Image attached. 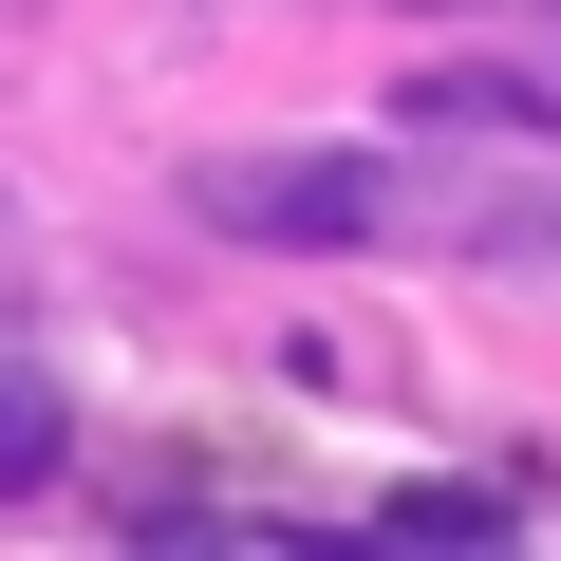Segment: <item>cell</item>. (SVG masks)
<instances>
[{
  "mask_svg": "<svg viewBox=\"0 0 561 561\" xmlns=\"http://www.w3.org/2000/svg\"><path fill=\"white\" fill-rule=\"evenodd\" d=\"M57 468H76V412H57L38 375H0V505H38Z\"/></svg>",
  "mask_w": 561,
  "mask_h": 561,
  "instance_id": "3957f363",
  "label": "cell"
},
{
  "mask_svg": "<svg viewBox=\"0 0 561 561\" xmlns=\"http://www.w3.org/2000/svg\"><path fill=\"white\" fill-rule=\"evenodd\" d=\"M187 206L225 243H375L393 225V150H225V169H187Z\"/></svg>",
  "mask_w": 561,
  "mask_h": 561,
  "instance_id": "6da1fadb",
  "label": "cell"
},
{
  "mask_svg": "<svg viewBox=\"0 0 561 561\" xmlns=\"http://www.w3.org/2000/svg\"><path fill=\"white\" fill-rule=\"evenodd\" d=\"M412 131H561V76L542 57H431L412 76Z\"/></svg>",
  "mask_w": 561,
  "mask_h": 561,
  "instance_id": "7a4b0ae2",
  "label": "cell"
},
{
  "mask_svg": "<svg viewBox=\"0 0 561 561\" xmlns=\"http://www.w3.org/2000/svg\"><path fill=\"white\" fill-rule=\"evenodd\" d=\"M375 524H393V542H486V524H505V486H449V468H431V486H393Z\"/></svg>",
  "mask_w": 561,
  "mask_h": 561,
  "instance_id": "277c9868",
  "label": "cell"
}]
</instances>
